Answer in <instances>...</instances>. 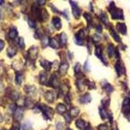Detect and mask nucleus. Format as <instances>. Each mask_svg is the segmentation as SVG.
I'll return each instance as SVG.
<instances>
[{
    "mask_svg": "<svg viewBox=\"0 0 130 130\" xmlns=\"http://www.w3.org/2000/svg\"><path fill=\"white\" fill-rule=\"evenodd\" d=\"M79 112H80V111L77 107H72L70 111V114L72 118L75 117L79 114Z\"/></svg>",
    "mask_w": 130,
    "mask_h": 130,
    "instance_id": "nucleus-25",
    "label": "nucleus"
},
{
    "mask_svg": "<svg viewBox=\"0 0 130 130\" xmlns=\"http://www.w3.org/2000/svg\"><path fill=\"white\" fill-rule=\"evenodd\" d=\"M108 9H109V11L111 14V17L113 20H124V19L123 10L117 8L115 6V4L113 1L111 2Z\"/></svg>",
    "mask_w": 130,
    "mask_h": 130,
    "instance_id": "nucleus-1",
    "label": "nucleus"
},
{
    "mask_svg": "<svg viewBox=\"0 0 130 130\" xmlns=\"http://www.w3.org/2000/svg\"><path fill=\"white\" fill-rule=\"evenodd\" d=\"M16 53H17V50L16 48L14 46H9L7 48V55L9 57H13L14 55H16Z\"/></svg>",
    "mask_w": 130,
    "mask_h": 130,
    "instance_id": "nucleus-17",
    "label": "nucleus"
},
{
    "mask_svg": "<svg viewBox=\"0 0 130 130\" xmlns=\"http://www.w3.org/2000/svg\"><path fill=\"white\" fill-rule=\"evenodd\" d=\"M93 39L94 40L95 42L99 41V40H100V36L98 35H95L94 36V38H93Z\"/></svg>",
    "mask_w": 130,
    "mask_h": 130,
    "instance_id": "nucleus-48",
    "label": "nucleus"
},
{
    "mask_svg": "<svg viewBox=\"0 0 130 130\" xmlns=\"http://www.w3.org/2000/svg\"><path fill=\"white\" fill-rule=\"evenodd\" d=\"M84 84H85V85L88 86L89 89H93L96 87V85H95L94 83L93 82V81H90L87 79L84 81Z\"/></svg>",
    "mask_w": 130,
    "mask_h": 130,
    "instance_id": "nucleus-33",
    "label": "nucleus"
},
{
    "mask_svg": "<svg viewBox=\"0 0 130 130\" xmlns=\"http://www.w3.org/2000/svg\"><path fill=\"white\" fill-rule=\"evenodd\" d=\"M76 85L77 87L78 88V89L80 91H83L85 89V84L82 80L79 79L76 81Z\"/></svg>",
    "mask_w": 130,
    "mask_h": 130,
    "instance_id": "nucleus-30",
    "label": "nucleus"
},
{
    "mask_svg": "<svg viewBox=\"0 0 130 130\" xmlns=\"http://www.w3.org/2000/svg\"><path fill=\"white\" fill-rule=\"evenodd\" d=\"M59 40L57 39H56L55 38H53L52 39H50V43H49V45H50V47H52V48H54V49H57L59 48Z\"/></svg>",
    "mask_w": 130,
    "mask_h": 130,
    "instance_id": "nucleus-18",
    "label": "nucleus"
},
{
    "mask_svg": "<svg viewBox=\"0 0 130 130\" xmlns=\"http://www.w3.org/2000/svg\"><path fill=\"white\" fill-rule=\"evenodd\" d=\"M103 88L104 89V91H105V93H107V94H111V93H112L113 92V91H114L113 87L109 83L105 84V85L103 86Z\"/></svg>",
    "mask_w": 130,
    "mask_h": 130,
    "instance_id": "nucleus-23",
    "label": "nucleus"
},
{
    "mask_svg": "<svg viewBox=\"0 0 130 130\" xmlns=\"http://www.w3.org/2000/svg\"><path fill=\"white\" fill-rule=\"evenodd\" d=\"M96 31H98V32L101 33L102 31V30H103V28H102V25H100V24H98V25L96 26Z\"/></svg>",
    "mask_w": 130,
    "mask_h": 130,
    "instance_id": "nucleus-47",
    "label": "nucleus"
},
{
    "mask_svg": "<svg viewBox=\"0 0 130 130\" xmlns=\"http://www.w3.org/2000/svg\"><path fill=\"white\" fill-rule=\"evenodd\" d=\"M5 130V129H3V130Z\"/></svg>",
    "mask_w": 130,
    "mask_h": 130,
    "instance_id": "nucleus-59",
    "label": "nucleus"
},
{
    "mask_svg": "<svg viewBox=\"0 0 130 130\" xmlns=\"http://www.w3.org/2000/svg\"><path fill=\"white\" fill-rule=\"evenodd\" d=\"M24 91L25 93L29 95H34L36 93V88L34 86H29L26 85L24 87Z\"/></svg>",
    "mask_w": 130,
    "mask_h": 130,
    "instance_id": "nucleus-14",
    "label": "nucleus"
},
{
    "mask_svg": "<svg viewBox=\"0 0 130 130\" xmlns=\"http://www.w3.org/2000/svg\"><path fill=\"white\" fill-rule=\"evenodd\" d=\"M28 56L31 60H36L38 54V48L37 46H33L28 50Z\"/></svg>",
    "mask_w": 130,
    "mask_h": 130,
    "instance_id": "nucleus-4",
    "label": "nucleus"
},
{
    "mask_svg": "<svg viewBox=\"0 0 130 130\" xmlns=\"http://www.w3.org/2000/svg\"><path fill=\"white\" fill-rule=\"evenodd\" d=\"M50 40L49 39V37L48 36H44L42 37V47H46L49 43H50Z\"/></svg>",
    "mask_w": 130,
    "mask_h": 130,
    "instance_id": "nucleus-32",
    "label": "nucleus"
},
{
    "mask_svg": "<svg viewBox=\"0 0 130 130\" xmlns=\"http://www.w3.org/2000/svg\"><path fill=\"white\" fill-rule=\"evenodd\" d=\"M111 35L112 36V37L114 38V40L116 42H121V38L120 37V36L116 33V32L114 31V29L111 28L110 29Z\"/></svg>",
    "mask_w": 130,
    "mask_h": 130,
    "instance_id": "nucleus-20",
    "label": "nucleus"
},
{
    "mask_svg": "<svg viewBox=\"0 0 130 130\" xmlns=\"http://www.w3.org/2000/svg\"><path fill=\"white\" fill-rule=\"evenodd\" d=\"M22 73L21 72H17L16 74V78H15V81L17 85H20L22 82Z\"/></svg>",
    "mask_w": 130,
    "mask_h": 130,
    "instance_id": "nucleus-24",
    "label": "nucleus"
},
{
    "mask_svg": "<svg viewBox=\"0 0 130 130\" xmlns=\"http://www.w3.org/2000/svg\"><path fill=\"white\" fill-rule=\"evenodd\" d=\"M39 109L42 111L44 117L46 119L51 120L54 115V109L50 107H48L45 104H41L39 106Z\"/></svg>",
    "mask_w": 130,
    "mask_h": 130,
    "instance_id": "nucleus-2",
    "label": "nucleus"
},
{
    "mask_svg": "<svg viewBox=\"0 0 130 130\" xmlns=\"http://www.w3.org/2000/svg\"><path fill=\"white\" fill-rule=\"evenodd\" d=\"M100 18H101V20L102 21V22L104 23L105 25H108V23H109V20H108V18H107V16H106L105 14L102 13V14L100 15Z\"/></svg>",
    "mask_w": 130,
    "mask_h": 130,
    "instance_id": "nucleus-35",
    "label": "nucleus"
},
{
    "mask_svg": "<svg viewBox=\"0 0 130 130\" xmlns=\"http://www.w3.org/2000/svg\"><path fill=\"white\" fill-rule=\"evenodd\" d=\"M64 101L66 102V103H68V104H70V103H71L70 97V95L68 94L64 96Z\"/></svg>",
    "mask_w": 130,
    "mask_h": 130,
    "instance_id": "nucleus-43",
    "label": "nucleus"
},
{
    "mask_svg": "<svg viewBox=\"0 0 130 130\" xmlns=\"http://www.w3.org/2000/svg\"><path fill=\"white\" fill-rule=\"evenodd\" d=\"M75 126L77 128L80 130H85V122L82 119H78L75 122Z\"/></svg>",
    "mask_w": 130,
    "mask_h": 130,
    "instance_id": "nucleus-21",
    "label": "nucleus"
},
{
    "mask_svg": "<svg viewBox=\"0 0 130 130\" xmlns=\"http://www.w3.org/2000/svg\"><path fill=\"white\" fill-rule=\"evenodd\" d=\"M45 2H46V1H38L37 3H38V5H44Z\"/></svg>",
    "mask_w": 130,
    "mask_h": 130,
    "instance_id": "nucleus-50",
    "label": "nucleus"
},
{
    "mask_svg": "<svg viewBox=\"0 0 130 130\" xmlns=\"http://www.w3.org/2000/svg\"><path fill=\"white\" fill-rule=\"evenodd\" d=\"M74 42H75V43L77 45H79V46L83 45V39H81L79 37H77L76 35H75V38H74Z\"/></svg>",
    "mask_w": 130,
    "mask_h": 130,
    "instance_id": "nucleus-36",
    "label": "nucleus"
},
{
    "mask_svg": "<svg viewBox=\"0 0 130 130\" xmlns=\"http://www.w3.org/2000/svg\"><path fill=\"white\" fill-rule=\"evenodd\" d=\"M52 23L55 28L59 30L62 27V23H61V19L59 17H54L52 19Z\"/></svg>",
    "mask_w": 130,
    "mask_h": 130,
    "instance_id": "nucleus-11",
    "label": "nucleus"
},
{
    "mask_svg": "<svg viewBox=\"0 0 130 130\" xmlns=\"http://www.w3.org/2000/svg\"><path fill=\"white\" fill-rule=\"evenodd\" d=\"M18 32L17 29L16 27H12L10 29V31L9 33V38L12 40H14L17 37H18Z\"/></svg>",
    "mask_w": 130,
    "mask_h": 130,
    "instance_id": "nucleus-16",
    "label": "nucleus"
},
{
    "mask_svg": "<svg viewBox=\"0 0 130 130\" xmlns=\"http://www.w3.org/2000/svg\"><path fill=\"white\" fill-rule=\"evenodd\" d=\"M18 46L20 47L21 49H24L25 48V42H24V40L22 37H20L18 40Z\"/></svg>",
    "mask_w": 130,
    "mask_h": 130,
    "instance_id": "nucleus-37",
    "label": "nucleus"
},
{
    "mask_svg": "<svg viewBox=\"0 0 130 130\" xmlns=\"http://www.w3.org/2000/svg\"><path fill=\"white\" fill-rule=\"evenodd\" d=\"M115 50H116V49L114 48L112 44H111L108 46V47H107V53H108L109 57H112L115 55Z\"/></svg>",
    "mask_w": 130,
    "mask_h": 130,
    "instance_id": "nucleus-22",
    "label": "nucleus"
},
{
    "mask_svg": "<svg viewBox=\"0 0 130 130\" xmlns=\"http://www.w3.org/2000/svg\"><path fill=\"white\" fill-rule=\"evenodd\" d=\"M116 29L118 30V31L121 33L122 35H125L127 34V26L124 23H120L118 22L116 24Z\"/></svg>",
    "mask_w": 130,
    "mask_h": 130,
    "instance_id": "nucleus-6",
    "label": "nucleus"
},
{
    "mask_svg": "<svg viewBox=\"0 0 130 130\" xmlns=\"http://www.w3.org/2000/svg\"><path fill=\"white\" fill-rule=\"evenodd\" d=\"M85 130H92V128H91L90 125H89L87 128H85Z\"/></svg>",
    "mask_w": 130,
    "mask_h": 130,
    "instance_id": "nucleus-53",
    "label": "nucleus"
},
{
    "mask_svg": "<svg viewBox=\"0 0 130 130\" xmlns=\"http://www.w3.org/2000/svg\"><path fill=\"white\" fill-rule=\"evenodd\" d=\"M40 82L42 84H46L47 82V74L44 72H42L40 74Z\"/></svg>",
    "mask_w": 130,
    "mask_h": 130,
    "instance_id": "nucleus-26",
    "label": "nucleus"
},
{
    "mask_svg": "<svg viewBox=\"0 0 130 130\" xmlns=\"http://www.w3.org/2000/svg\"><path fill=\"white\" fill-rule=\"evenodd\" d=\"M52 11H54V12H55H55H56V13H59V11L57 9V8H55L54 5H52Z\"/></svg>",
    "mask_w": 130,
    "mask_h": 130,
    "instance_id": "nucleus-51",
    "label": "nucleus"
},
{
    "mask_svg": "<svg viewBox=\"0 0 130 130\" xmlns=\"http://www.w3.org/2000/svg\"><path fill=\"white\" fill-rule=\"evenodd\" d=\"M80 68H81V65L80 63L79 62H77L75 64V66H74V72H75V74H77L80 72Z\"/></svg>",
    "mask_w": 130,
    "mask_h": 130,
    "instance_id": "nucleus-41",
    "label": "nucleus"
},
{
    "mask_svg": "<svg viewBox=\"0 0 130 130\" xmlns=\"http://www.w3.org/2000/svg\"><path fill=\"white\" fill-rule=\"evenodd\" d=\"M1 10H0V18H1Z\"/></svg>",
    "mask_w": 130,
    "mask_h": 130,
    "instance_id": "nucleus-58",
    "label": "nucleus"
},
{
    "mask_svg": "<svg viewBox=\"0 0 130 130\" xmlns=\"http://www.w3.org/2000/svg\"><path fill=\"white\" fill-rule=\"evenodd\" d=\"M91 94L89 93H85V94L81 96V98H79V102L81 103H87L91 102Z\"/></svg>",
    "mask_w": 130,
    "mask_h": 130,
    "instance_id": "nucleus-12",
    "label": "nucleus"
},
{
    "mask_svg": "<svg viewBox=\"0 0 130 130\" xmlns=\"http://www.w3.org/2000/svg\"><path fill=\"white\" fill-rule=\"evenodd\" d=\"M57 128L58 130H62V124L61 122H59L57 125Z\"/></svg>",
    "mask_w": 130,
    "mask_h": 130,
    "instance_id": "nucleus-49",
    "label": "nucleus"
},
{
    "mask_svg": "<svg viewBox=\"0 0 130 130\" xmlns=\"http://www.w3.org/2000/svg\"><path fill=\"white\" fill-rule=\"evenodd\" d=\"M114 68L116 70V73H117L118 76L120 77L124 73V70L123 67L122 66L121 62L120 61H118L115 64V66H114Z\"/></svg>",
    "mask_w": 130,
    "mask_h": 130,
    "instance_id": "nucleus-9",
    "label": "nucleus"
},
{
    "mask_svg": "<svg viewBox=\"0 0 130 130\" xmlns=\"http://www.w3.org/2000/svg\"><path fill=\"white\" fill-rule=\"evenodd\" d=\"M11 130H19V126L18 125L17 126H13Z\"/></svg>",
    "mask_w": 130,
    "mask_h": 130,
    "instance_id": "nucleus-52",
    "label": "nucleus"
},
{
    "mask_svg": "<svg viewBox=\"0 0 130 130\" xmlns=\"http://www.w3.org/2000/svg\"><path fill=\"white\" fill-rule=\"evenodd\" d=\"M128 117H130V113H129L128 115Z\"/></svg>",
    "mask_w": 130,
    "mask_h": 130,
    "instance_id": "nucleus-56",
    "label": "nucleus"
},
{
    "mask_svg": "<svg viewBox=\"0 0 130 130\" xmlns=\"http://www.w3.org/2000/svg\"><path fill=\"white\" fill-rule=\"evenodd\" d=\"M4 47H5V42L3 40L0 39V52L3 50Z\"/></svg>",
    "mask_w": 130,
    "mask_h": 130,
    "instance_id": "nucleus-46",
    "label": "nucleus"
},
{
    "mask_svg": "<svg viewBox=\"0 0 130 130\" xmlns=\"http://www.w3.org/2000/svg\"><path fill=\"white\" fill-rule=\"evenodd\" d=\"M102 103L104 107H108L109 106V104H110V99L109 98L103 99L102 100Z\"/></svg>",
    "mask_w": 130,
    "mask_h": 130,
    "instance_id": "nucleus-38",
    "label": "nucleus"
},
{
    "mask_svg": "<svg viewBox=\"0 0 130 130\" xmlns=\"http://www.w3.org/2000/svg\"><path fill=\"white\" fill-rule=\"evenodd\" d=\"M64 119H65V121L67 122V123H70V122H71V120H72V117L71 116H70V113H64Z\"/></svg>",
    "mask_w": 130,
    "mask_h": 130,
    "instance_id": "nucleus-40",
    "label": "nucleus"
},
{
    "mask_svg": "<svg viewBox=\"0 0 130 130\" xmlns=\"http://www.w3.org/2000/svg\"><path fill=\"white\" fill-rule=\"evenodd\" d=\"M67 130H72V129H70V128H68L67 129Z\"/></svg>",
    "mask_w": 130,
    "mask_h": 130,
    "instance_id": "nucleus-57",
    "label": "nucleus"
},
{
    "mask_svg": "<svg viewBox=\"0 0 130 130\" xmlns=\"http://www.w3.org/2000/svg\"><path fill=\"white\" fill-rule=\"evenodd\" d=\"M68 68H69V64L67 62H64L61 64L60 66H59V72L60 75H65L68 71Z\"/></svg>",
    "mask_w": 130,
    "mask_h": 130,
    "instance_id": "nucleus-8",
    "label": "nucleus"
},
{
    "mask_svg": "<svg viewBox=\"0 0 130 130\" xmlns=\"http://www.w3.org/2000/svg\"><path fill=\"white\" fill-rule=\"evenodd\" d=\"M25 105L26 107H32L33 106H34V103H33V100L31 98H27L25 100Z\"/></svg>",
    "mask_w": 130,
    "mask_h": 130,
    "instance_id": "nucleus-34",
    "label": "nucleus"
},
{
    "mask_svg": "<svg viewBox=\"0 0 130 130\" xmlns=\"http://www.w3.org/2000/svg\"><path fill=\"white\" fill-rule=\"evenodd\" d=\"M4 1H0V5H2L3 4Z\"/></svg>",
    "mask_w": 130,
    "mask_h": 130,
    "instance_id": "nucleus-55",
    "label": "nucleus"
},
{
    "mask_svg": "<svg viewBox=\"0 0 130 130\" xmlns=\"http://www.w3.org/2000/svg\"><path fill=\"white\" fill-rule=\"evenodd\" d=\"M45 99L49 103H53L54 101V94L52 91H48L44 94Z\"/></svg>",
    "mask_w": 130,
    "mask_h": 130,
    "instance_id": "nucleus-13",
    "label": "nucleus"
},
{
    "mask_svg": "<svg viewBox=\"0 0 130 130\" xmlns=\"http://www.w3.org/2000/svg\"><path fill=\"white\" fill-rule=\"evenodd\" d=\"M56 110L59 114H64L66 113V111H67V108L64 104L62 103H59L57 104V107H56Z\"/></svg>",
    "mask_w": 130,
    "mask_h": 130,
    "instance_id": "nucleus-15",
    "label": "nucleus"
},
{
    "mask_svg": "<svg viewBox=\"0 0 130 130\" xmlns=\"http://www.w3.org/2000/svg\"><path fill=\"white\" fill-rule=\"evenodd\" d=\"M32 128V125L29 122H25L23 124H22L21 126V130H30Z\"/></svg>",
    "mask_w": 130,
    "mask_h": 130,
    "instance_id": "nucleus-29",
    "label": "nucleus"
},
{
    "mask_svg": "<svg viewBox=\"0 0 130 130\" xmlns=\"http://www.w3.org/2000/svg\"><path fill=\"white\" fill-rule=\"evenodd\" d=\"M40 64L42 67H43V68L46 71H50V70L52 69V63L49 61H46V60H41L40 61Z\"/></svg>",
    "mask_w": 130,
    "mask_h": 130,
    "instance_id": "nucleus-10",
    "label": "nucleus"
},
{
    "mask_svg": "<svg viewBox=\"0 0 130 130\" xmlns=\"http://www.w3.org/2000/svg\"><path fill=\"white\" fill-rule=\"evenodd\" d=\"M67 42V36L64 33H62L59 36V43L61 46H64Z\"/></svg>",
    "mask_w": 130,
    "mask_h": 130,
    "instance_id": "nucleus-19",
    "label": "nucleus"
},
{
    "mask_svg": "<svg viewBox=\"0 0 130 130\" xmlns=\"http://www.w3.org/2000/svg\"><path fill=\"white\" fill-rule=\"evenodd\" d=\"M28 24L29 25V27H31V28H35L37 26V24H36L35 21H34L32 19H30V18H29L28 19Z\"/></svg>",
    "mask_w": 130,
    "mask_h": 130,
    "instance_id": "nucleus-39",
    "label": "nucleus"
},
{
    "mask_svg": "<svg viewBox=\"0 0 130 130\" xmlns=\"http://www.w3.org/2000/svg\"><path fill=\"white\" fill-rule=\"evenodd\" d=\"M84 18H85V20L87 21L88 25H91L93 23V18H92V16L90 15L88 13H85L83 14Z\"/></svg>",
    "mask_w": 130,
    "mask_h": 130,
    "instance_id": "nucleus-31",
    "label": "nucleus"
},
{
    "mask_svg": "<svg viewBox=\"0 0 130 130\" xmlns=\"http://www.w3.org/2000/svg\"><path fill=\"white\" fill-rule=\"evenodd\" d=\"M9 109H10V110L11 111H12L13 112H15L16 109H17L16 105L15 104V103H13V104H11V105H10V107H9Z\"/></svg>",
    "mask_w": 130,
    "mask_h": 130,
    "instance_id": "nucleus-44",
    "label": "nucleus"
},
{
    "mask_svg": "<svg viewBox=\"0 0 130 130\" xmlns=\"http://www.w3.org/2000/svg\"><path fill=\"white\" fill-rule=\"evenodd\" d=\"M98 130H109V128L107 124H101L98 128Z\"/></svg>",
    "mask_w": 130,
    "mask_h": 130,
    "instance_id": "nucleus-42",
    "label": "nucleus"
},
{
    "mask_svg": "<svg viewBox=\"0 0 130 130\" xmlns=\"http://www.w3.org/2000/svg\"><path fill=\"white\" fill-rule=\"evenodd\" d=\"M84 68H85L87 71H89V70H90V66H89L88 60H87L86 62H85V64H84Z\"/></svg>",
    "mask_w": 130,
    "mask_h": 130,
    "instance_id": "nucleus-45",
    "label": "nucleus"
},
{
    "mask_svg": "<svg viewBox=\"0 0 130 130\" xmlns=\"http://www.w3.org/2000/svg\"><path fill=\"white\" fill-rule=\"evenodd\" d=\"M100 115L102 118V119L103 120H105V118L108 117V112L106 111L105 108H103V107L100 108Z\"/></svg>",
    "mask_w": 130,
    "mask_h": 130,
    "instance_id": "nucleus-27",
    "label": "nucleus"
},
{
    "mask_svg": "<svg viewBox=\"0 0 130 130\" xmlns=\"http://www.w3.org/2000/svg\"><path fill=\"white\" fill-rule=\"evenodd\" d=\"M95 55L96 57H98V58H100V59H102L103 56H102V50L101 47L99 46H97L96 47V49H95Z\"/></svg>",
    "mask_w": 130,
    "mask_h": 130,
    "instance_id": "nucleus-28",
    "label": "nucleus"
},
{
    "mask_svg": "<svg viewBox=\"0 0 130 130\" xmlns=\"http://www.w3.org/2000/svg\"><path fill=\"white\" fill-rule=\"evenodd\" d=\"M59 85H60V81L59 77L55 74H53L50 77V81H48V85L54 88H57L59 87Z\"/></svg>",
    "mask_w": 130,
    "mask_h": 130,
    "instance_id": "nucleus-5",
    "label": "nucleus"
},
{
    "mask_svg": "<svg viewBox=\"0 0 130 130\" xmlns=\"http://www.w3.org/2000/svg\"><path fill=\"white\" fill-rule=\"evenodd\" d=\"M23 109L20 108V107H18L17 108V109L16 110V111L14 112V119L16 120V121H20L22 118H23Z\"/></svg>",
    "mask_w": 130,
    "mask_h": 130,
    "instance_id": "nucleus-7",
    "label": "nucleus"
},
{
    "mask_svg": "<svg viewBox=\"0 0 130 130\" xmlns=\"http://www.w3.org/2000/svg\"><path fill=\"white\" fill-rule=\"evenodd\" d=\"M70 3L72 7V13H73V15L74 16L76 19H79L80 18L81 16V9L79 7L77 3L75 1H70Z\"/></svg>",
    "mask_w": 130,
    "mask_h": 130,
    "instance_id": "nucleus-3",
    "label": "nucleus"
},
{
    "mask_svg": "<svg viewBox=\"0 0 130 130\" xmlns=\"http://www.w3.org/2000/svg\"><path fill=\"white\" fill-rule=\"evenodd\" d=\"M3 121V118H2V115L0 114V122H1Z\"/></svg>",
    "mask_w": 130,
    "mask_h": 130,
    "instance_id": "nucleus-54",
    "label": "nucleus"
}]
</instances>
